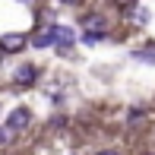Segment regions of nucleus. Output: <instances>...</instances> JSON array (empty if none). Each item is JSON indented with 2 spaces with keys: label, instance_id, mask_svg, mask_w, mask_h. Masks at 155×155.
Segmentation results:
<instances>
[{
  "label": "nucleus",
  "instance_id": "f257e3e1",
  "mask_svg": "<svg viewBox=\"0 0 155 155\" xmlns=\"http://www.w3.org/2000/svg\"><path fill=\"white\" fill-rule=\"evenodd\" d=\"M82 38L89 41V45H95V41L104 38V32H108V22H104V16H98V13H89V16H82Z\"/></svg>",
  "mask_w": 155,
  "mask_h": 155
},
{
  "label": "nucleus",
  "instance_id": "f03ea898",
  "mask_svg": "<svg viewBox=\"0 0 155 155\" xmlns=\"http://www.w3.org/2000/svg\"><path fill=\"white\" fill-rule=\"evenodd\" d=\"M29 124H32V111H29V108H13L3 127H6L10 133H16V130H25Z\"/></svg>",
  "mask_w": 155,
  "mask_h": 155
},
{
  "label": "nucleus",
  "instance_id": "7ed1b4c3",
  "mask_svg": "<svg viewBox=\"0 0 155 155\" xmlns=\"http://www.w3.org/2000/svg\"><path fill=\"white\" fill-rule=\"evenodd\" d=\"M25 35L22 32H6V35H0V51L3 54H16V51H22L25 48Z\"/></svg>",
  "mask_w": 155,
  "mask_h": 155
},
{
  "label": "nucleus",
  "instance_id": "20e7f679",
  "mask_svg": "<svg viewBox=\"0 0 155 155\" xmlns=\"http://www.w3.org/2000/svg\"><path fill=\"white\" fill-rule=\"evenodd\" d=\"M48 32H51L54 45H60V48H70V45H73V38H76V35H73V29H67V25H51Z\"/></svg>",
  "mask_w": 155,
  "mask_h": 155
},
{
  "label": "nucleus",
  "instance_id": "39448f33",
  "mask_svg": "<svg viewBox=\"0 0 155 155\" xmlns=\"http://www.w3.org/2000/svg\"><path fill=\"white\" fill-rule=\"evenodd\" d=\"M35 79H38V70H35L32 63H22V67L13 73V82H19V86H32Z\"/></svg>",
  "mask_w": 155,
  "mask_h": 155
},
{
  "label": "nucleus",
  "instance_id": "423d86ee",
  "mask_svg": "<svg viewBox=\"0 0 155 155\" xmlns=\"http://www.w3.org/2000/svg\"><path fill=\"white\" fill-rule=\"evenodd\" d=\"M133 60H143V63H155V48H143V51H133Z\"/></svg>",
  "mask_w": 155,
  "mask_h": 155
},
{
  "label": "nucleus",
  "instance_id": "0eeeda50",
  "mask_svg": "<svg viewBox=\"0 0 155 155\" xmlns=\"http://www.w3.org/2000/svg\"><path fill=\"white\" fill-rule=\"evenodd\" d=\"M32 45H35V48H48V45H54V38H51V32L45 29L41 35H35V38H32Z\"/></svg>",
  "mask_w": 155,
  "mask_h": 155
},
{
  "label": "nucleus",
  "instance_id": "6e6552de",
  "mask_svg": "<svg viewBox=\"0 0 155 155\" xmlns=\"http://www.w3.org/2000/svg\"><path fill=\"white\" fill-rule=\"evenodd\" d=\"M10 139H13V133L6 130V127H0V146H6V143H10Z\"/></svg>",
  "mask_w": 155,
  "mask_h": 155
},
{
  "label": "nucleus",
  "instance_id": "1a4fd4ad",
  "mask_svg": "<svg viewBox=\"0 0 155 155\" xmlns=\"http://www.w3.org/2000/svg\"><path fill=\"white\" fill-rule=\"evenodd\" d=\"M98 155H120V152H114V149H101Z\"/></svg>",
  "mask_w": 155,
  "mask_h": 155
},
{
  "label": "nucleus",
  "instance_id": "9d476101",
  "mask_svg": "<svg viewBox=\"0 0 155 155\" xmlns=\"http://www.w3.org/2000/svg\"><path fill=\"white\" fill-rule=\"evenodd\" d=\"M63 3H79V0H63Z\"/></svg>",
  "mask_w": 155,
  "mask_h": 155
},
{
  "label": "nucleus",
  "instance_id": "9b49d317",
  "mask_svg": "<svg viewBox=\"0 0 155 155\" xmlns=\"http://www.w3.org/2000/svg\"><path fill=\"white\" fill-rule=\"evenodd\" d=\"M120 3H133V0H120Z\"/></svg>",
  "mask_w": 155,
  "mask_h": 155
},
{
  "label": "nucleus",
  "instance_id": "f8f14e48",
  "mask_svg": "<svg viewBox=\"0 0 155 155\" xmlns=\"http://www.w3.org/2000/svg\"><path fill=\"white\" fill-rule=\"evenodd\" d=\"M25 3H29V0H25Z\"/></svg>",
  "mask_w": 155,
  "mask_h": 155
}]
</instances>
